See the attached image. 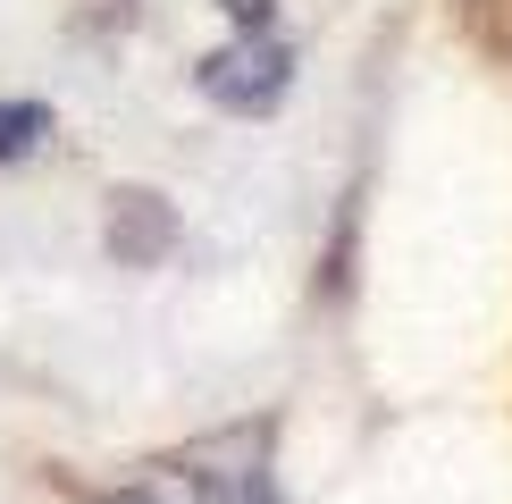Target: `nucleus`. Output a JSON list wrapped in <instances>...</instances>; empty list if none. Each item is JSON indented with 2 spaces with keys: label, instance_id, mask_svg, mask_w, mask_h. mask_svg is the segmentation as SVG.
Here are the masks:
<instances>
[{
  "label": "nucleus",
  "instance_id": "obj_1",
  "mask_svg": "<svg viewBox=\"0 0 512 504\" xmlns=\"http://www.w3.org/2000/svg\"><path fill=\"white\" fill-rule=\"evenodd\" d=\"M168 504H286L269 479V420L252 429H219L202 446H185L168 462Z\"/></svg>",
  "mask_w": 512,
  "mask_h": 504
},
{
  "label": "nucleus",
  "instance_id": "obj_2",
  "mask_svg": "<svg viewBox=\"0 0 512 504\" xmlns=\"http://www.w3.org/2000/svg\"><path fill=\"white\" fill-rule=\"evenodd\" d=\"M194 84L219 101V110L261 118V110H277V101H286V84H294V51H286L269 26H252V34L227 42V51H210L202 68H194Z\"/></svg>",
  "mask_w": 512,
  "mask_h": 504
},
{
  "label": "nucleus",
  "instance_id": "obj_3",
  "mask_svg": "<svg viewBox=\"0 0 512 504\" xmlns=\"http://www.w3.org/2000/svg\"><path fill=\"white\" fill-rule=\"evenodd\" d=\"M168 244H177V210H168L160 194H135V185H126V194L110 202V252L126 269H143V261H160Z\"/></svg>",
  "mask_w": 512,
  "mask_h": 504
},
{
  "label": "nucleus",
  "instance_id": "obj_4",
  "mask_svg": "<svg viewBox=\"0 0 512 504\" xmlns=\"http://www.w3.org/2000/svg\"><path fill=\"white\" fill-rule=\"evenodd\" d=\"M51 143V101H0V168L34 160Z\"/></svg>",
  "mask_w": 512,
  "mask_h": 504
},
{
  "label": "nucleus",
  "instance_id": "obj_5",
  "mask_svg": "<svg viewBox=\"0 0 512 504\" xmlns=\"http://www.w3.org/2000/svg\"><path fill=\"white\" fill-rule=\"evenodd\" d=\"M219 9L236 17V34H252V26H269V9H277V0H219Z\"/></svg>",
  "mask_w": 512,
  "mask_h": 504
},
{
  "label": "nucleus",
  "instance_id": "obj_6",
  "mask_svg": "<svg viewBox=\"0 0 512 504\" xmlns=\"http://www.w3.org/2000/svg\"><path fill=\"white\" fill-rule=\"evenodd\" d=\"M101 504H168L160 488H118V496H101Z\"/></svg>",
  "mask_w": 512,
  "mask_h": 504
}]
</instances>
